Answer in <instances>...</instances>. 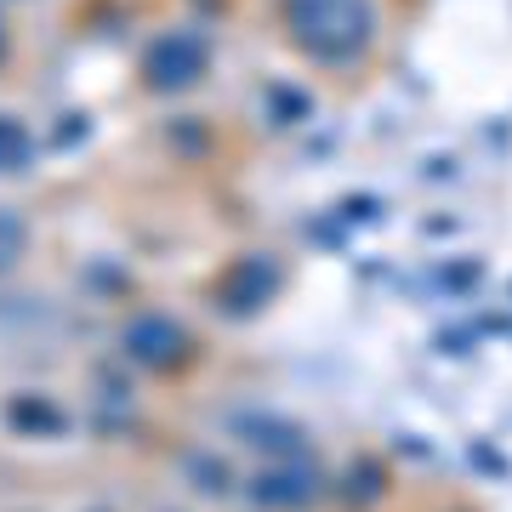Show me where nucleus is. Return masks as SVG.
Wrapping results in <instances>:
<instances>
[{
  "label": "nucleus",
  "mask_w": 512,
  "mask_h": 512,
  "mask_svg": "<svg viewBox=\"0 0 512 512\" xmlns=\"http://www.w3.org/2000/svg\"><path fill=\"white\" fill-rule=\"evenodd\" d=\"M291 18L302 23L308 40L342 35V46H353L365 35V0H302V6H291Z\"/></svg>",
  "instance_id": "nucleus-1"
}]
</instances>
